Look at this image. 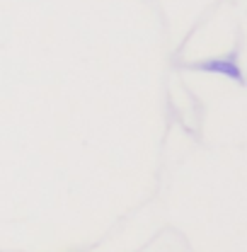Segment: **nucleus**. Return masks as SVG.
I'll use <instances>...</instances> for the list:
<instances>
[{
    "mask_svg": "<svg viewBox=\"0 0 247 252\" xmlns=\"http://www.w3.org/2000/svg\"><path fill=\"white\" fill-rule=\"evenodd\" d=\"M238 51H233L230 56H223V59H216V61H204V63H194L191 68L196 70H211V73H220V75H230L233 80L243 83V73L238 68Z\"/></svg>",
    "mask_w": 247,
    "mask_h": 252,
    "instance_id": "nucleus-1",
    "label": "nucleus"
}]
</instances>
